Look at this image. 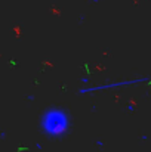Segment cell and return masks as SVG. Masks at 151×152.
<instances>
[{"mask_svg":"<svg viewBox=\"0 0 151 152\" xmlns=\"http://www.w3.org/2000/svg\"><path fill=\"white\" fill-rule=\"evenodd\" d=\"M40 129L43 134L52 139H61L71 129L70 114L62 108H49L43 112L40 120Z\"/></svg>","mask_w":151,"mask_h":152,"instance_id":"obj_1","label":"cell"}]
</instances>
